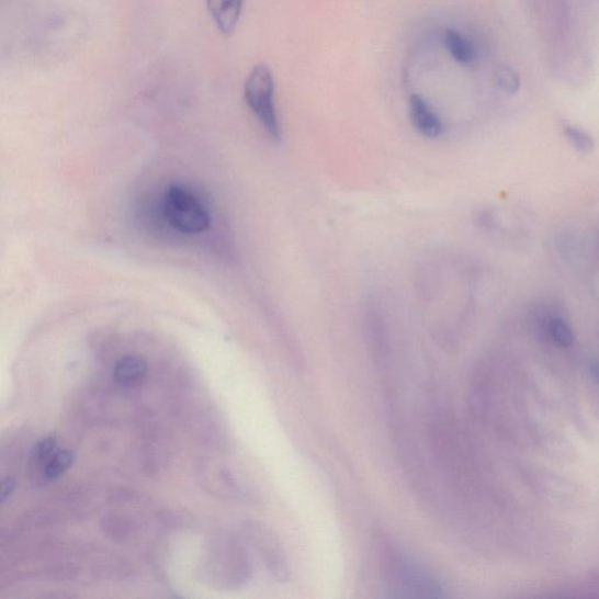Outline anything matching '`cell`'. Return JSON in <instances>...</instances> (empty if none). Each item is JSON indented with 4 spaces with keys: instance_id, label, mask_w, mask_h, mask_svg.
Listing matches in <instances>:
<instances>
[{
    "instance_id": "cell-1",
    "label": "cell",
    "mask_w": 599,
    "mask_h": 599,
    "mask_svg": "<svg viewBox=\"0 0 599 599\" xmlns=\"http://www.w3.org/2000/svg\"><path fill=\"white\" fill-rule=\"evenodd\" d=\"M386 589L394 598H442L444 588L427 569L405 555L395 544L383 542Z\"/></svg>"
},
{
    "instance_id": "cell-2",
    "label": "cell",
    "mask_w": 599,
    "mask_h": 599,
    "mask_svg": "<svg viewBox=\"0 0 599 599\" xmlns=\"http://www.w3.org/2000/svg\"><path fill=\"white\" fill-rule=\"evenodd\" d=\"M162 214L167 223L183 235H200L211 224L210 211L192 189L182 184L167 188L162 201Z\"/></svg>"
},
{
    "instance_id": "cell-3",
    "label": "cell",
    "mask_w": 599,
    "mask_h": 599,
    "mask_svg": "<svg viewBox=\"0 0 599 599\" xmlns=\"http://www.w3.org/2000/svg\"><path fill=\"white\" fill-rule=\"evenodd\" d=\"M245 101L269 135L279 139L280 123L274 104V80L267 65H257L244 88Z\"/></svg>"
},
{
    "instance_id": "cell-4",
    "label": "cell",
    "mask_w": 599,
    "mask_h": 599,
    "mask_svg": "<svg viewBox=\"0 0 599 599\" xmlns=\"http://www.w3.org/2000/svg\"><path fill=\"white\" fill-rule=\"evenodd\" d=\"M74 453L60 449L55 438H45L35 444L31 454V466L37 477L46 483L55 482L72 466Z\"/></svg>"
},
{
    "instance_id": "cell-5",
    "label": "cell",
    "mask_w": 599,
    "mask_h": 599,
    "mask_svg": "<svg viewBox=\"0 0 599 599\" xmlns=\"http://www.w3.org/2000/svg\"><path fill=\"white\" fill-rule=\"evenodd\" d=\"M250 536L256 550L274 578L280 583H287L290 579L289 561L276 538L260 525L251 528Z\"/></svg>"
},
{
    "instance_id": "cell-6",
    "label": "cell",
    "mask_w": 599,
    "mask_h": 599,
    "mask_svg": "<svg viewBox=\"0 0 599 599\" xmlns=\"http://www.w3.org/2000/svg\"><path fill=\"white\" fill-rule=\"evenodd\" d=\"M410 120L414 128L422 136L437 138L444 133V126L439 116L425 99L412 95L409 101Z\"/></svg>"
},
{
    "instance_id": "cell-7",
    "label": "cell",
    "mask_w": 599,
    "mask_h": 599,
    "mask_svg": "<svg viewBox=\"0 0 599 599\" xmlns=\"http://www.w3.org/2000/svg\"><path fill=\"white\" fill-rule=\"evenodd\" d=\"M207 10L219 31L231 34L240 20L244 0H206Z\"/></svg>"
},
{
    "instance_id": "cell-8",
    "label": "cell",
    "mask_w": 599,
    "mask_h": 599,
    "mask_svg": "<svg viewBox=\"0 0 599 599\" xmlns=\"http://www.w3.org/2000/svg\"><path fill=\"white\" fill-rule=\"evenodd\" d=\"M148 372L147 362L139 357L128 355L116 362L113 378L123 387H132L144 381Z\"/></svg>"
},
{
    "instance_id": "cell-9",
    "label": "cell",
    "mask_w": 599,
    "mask_h": 599,
    "mask_svg": "<svg viewBox=\"0 0 599 599\" xmlns=\"http://www.w3.org/2000/svg\"><path fill=\"white\" fill-rule=\"evenodd\" d=\"M444 42L451 57L461 65L471 66L478 58V49L473 42L460 32L448 30Z\"/></svg>"
},
{
    "instance_id": "cell-10",
    "label": "cell",
    "mask_w": 599,
    "mask_h": 599,
    "mask_svg": "<svg viewBox=\"0 0 599 599\" xmlns=\"http://www.w3.org/2000/svg\"><path fill=\"white\" fill-rule=\"evenodd\" d=\"M563 135L567 138L570 146L579 154H591L596 147L594 137L583 128L574 125H563Z\"/></svg>"
},
{
    "instance_id": "cell-11",
    "label": "cell",
    "mask_w": 599,
    "mask_h": 599,
    "mask_svg": "<svg viewBox=\"0 0 599 599\" xmlns=\"http://www.w3.org/2000/svg\"><path fill=\"white\" fill-rule=\"evenodd\" d=\"M550 338L560 347H572L575 337L570 326L562 317H554L551 319L547 326Z\"/></svg>"
},
{
    "instance_id": "cell-12",
    "label": "cell",
    "mask_w": 599,
    "mask_h": 599,
    "mask_svg": "<svg viewBox=\"0 0 599 599\" xmlns=\"http://www.w3.org/2000/svg\"><path fill=\"white\" fill-rule=\"evenodd\" d=\"M496 83L504 93L509 95L517 94L521 88V79L517 70L509 66H500L497 69Z\"/></svg>"
},
{
    "instance_id": "cell-13",
    "label": "cell",
    "mask_w": 599,
    "mask_h": 599,
    "mask_svg": "<svg viewBox=\"0 0 599 599\" xmlns=\"http://www.w3.org/2000/svg\"><path fill=\"white\" fill-rule=\"evenodd\" d=\"M14 488V478L7 477L2 481V486H0V502H2V505H5L7 501L11 498Z\"/></svg>"
},
{
    "instance_id": "cell-14",
    "label": "cell",
    "mask_w": 599,
    "mask_h": 599,
    "mask_svg": "<svg viewBox=\"0 0 599 599\" xmlns=\"http://www.w3.org/2000/svg\"><path fill=\"white\" fill-rule=\"evenodd\" d=\"M590 372L592 374V377L595 378V381L599 385V362H595V363L591 364Z\"/></svg>"
}]
</instances>
